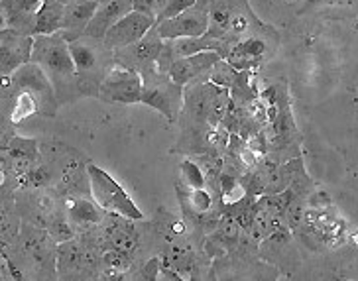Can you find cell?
Returning a JSON list of instances; mask_svg holds the SVG:
<instances>
[{
  "label": "cell",
  "instance_id": "1",
  "mask_svg": "<svg viewBox=\"0 0 358 281\" xmlns=\"http://www.w3.org/2000/svg\"><path fill=\"white\" fill-rule=\"evenodd\" d=\"M2 104L4 118H8L10 124H20L36 113L55 116L59 99L45 71L36 62H30L2 77Z\"/></svg>",
  "mask_w": 358,
  "mask_h": 281
},
{
  "label": "cell",
  "instance_id": "2",
  "mask_svg": "<svg viewBox=\"0 0 358 281\" xmlns=\"http://www.w3.org/2000/svg\"><path fill=\"white\" fill-rule=\"evenodd\" d=\"M207 36L222 40L231 50L232 43L250 36H280V34L254 14L248 0H209Z\"/></svg>",
  "mask_w": 358,
  "mask_h": 281
},
{
  "label": "cell",
  "instance_id": "3",
  "mask_svg": "<svg viewBox=\"0 0 358 281\" xmlns=\"http://www.w3.org/2000/svg\"><path fill=\"white\" fill-rule=\"evenodd\" d=\"M34 38L36 42H34L32 62L38 63L50 77L59 103L75 99V94L81 91H79L73 55L64 34L57 31L52 36H34Z\"/></svg>",
  "mask_w": 358,
  "mask_h": 281
},
{
  "label": "cell",
  "instance_id": "4",
  "mask_svg": "<svg viewBox=\"0 0 358 281\" xmlns=\"http://www.w3.org/2000/svg\"><path fill=\"white\" fill-rule=\"evenodd\" d=\"M266 116H268V154L272 161L278 164V157L287 156L294 159L297 154V126H295L292 104L287 96V85L282 83L270 85L260 93Z\"/></svg>",
  "mask_w": 358,
  "mask_h": 281
},
{
  "label": "cell",
  "instance_id": "5",
  "mask_svg": "<svg viewBox=\"0 0 358 281\" xmlns=\"http://www.w3.org/2000/svg\"><path fill=\"white\" fill-rule=\"evenodd\" d=\"M79 79V91L83 94H99L101 83L108 67L115 63V52L108 50L103 40L81 36L69 42Z\"/></svg>",
  "mask_w": 358,
  "mask_h": 281
},
{
  "label": "cell",
  "instance_id": "6",
  "mask_svg": "<svg viewBox=\"0 0 358 281\" xmlns=\"http://www.w3.org/2000/svg\"><path fill=\"white\" fill-rule=\"evenodd\" d=\"M144 79L142 89V103L156 108L158 113L168 118L169 122H176L183 113L185 103V89L181 85L173 83L168 73H162L158 65H150L140 71Z\"/></svg>",
  "mask_w": 358,
  "mask_h": 281
},
{
  "label": "cell",
  "instance_id": "7",
  "mask_svg": "<svg viewBox=\"0 0 358 281\" xmlns=\"http://www.w3.org/2000/svg\"><path fill=\"white\" fill-rule=\"evenodd\" d=\"M87 178L91 187V197L95 199L96 205L105 212H113L127 220H142L144 212L136 207V203L118 185L113 175H108L105 169H101L95 164L87 166Z\"/></svg>",
  "mask_w": 358,
  "mask_h": 281
},
{
  "label": "cell",
  "instance_id": "8",
  "mask_svg": "<svg viewBox=\"0 0 358 281\" xmlns=\"http://www.w3.org/2000/svg\"><path fill=\"white\" fill-rule=\"evenodd\" d=\"M142 89H144L142 73L115 62L108 67L105 79L101 83L99 96L108 103L136 104L142 103Z\"/></svg>",
  "mask_w": 358,
  "mask_h": 281
},
{
  "label": "cell",
  "instance_id": "9",
  "mask_svg": "<svg viewBox=\"0 0 358 281\" xmlns=\"http://www.w3.org/2000/svg\"><path fill=\"white\" fill-rule=\"evenodd\" d=\"M156 30L164 40L205 36L209 30V0H197L191 8L179 12L178 16L156 22Z\"/></svg>",
  "mask_w": 358,
  "mask_h": 281
},
{
  "label": "cell",
  "instance_id": "10",
  "mask_svg": "<svg viewBox=\"0 0 358 281\" xmlns=\"http://www.w3.org/2000/svg\"><path fill=\"white\" fill-rule=\"evenodd\" d=\"M280 36H250L241 42L232 43L227 53V62L236 71H256L260 65L268 62L275 52Z\"/></svg>",
  "mask_w": 358,
  "mask_h": 281
},
{
  "label": "cell",
  "instance_id": "11",
  "mask_svg": "<svg viewBox=\"0 0 358 281\" xmlns=\"http://www.w3.org/2000/svg\"><path fill=\"white\" fill-rule=\"evenodd\" d=\"M103 258L95 250L85 248L79 240H67L57 246V258H55V270L59 278H75L79 273L93 275L101 270Z\"/></svg>",
  "mask_w": 358,
  "mask_h": 281
},
{
  "label": "cell",
  "instance_id": "12",
  "mask_svg": "<svg viewBox=\"0 0 358 281\" xmlns=\"http://www.w3.org/2000/svg\"><path fill=\"white\" fill-rule=\"evenodd\" d=\"M154 26H156L154 16L132 10L128 12L127 16H122L110 30L106 31L103 42L108 50L118 52V50H124L128 45H134L136 42H140Z\"/></svg>",
  "mask_w": 358,
  "mask_h": 281
},
{
  "label": "cell",
  "instance_id": "13",
  "mask_svg": "<svg viewBox=\"0 0 358 281\" xmlns=\"http://www.w3.org/2000/svg\"><path fill=\"white\" fill-rule=\"evenodd\" d=\"M34 38L32 34H24L14 28H2L0 34V71L4 75H12L22 65L32 62L34 53Z\"/></svg>",
  "mask_w": 358,
  "mask_h": 281
},
{
  "label": "cell",
  "instance_id": "14",
  "mask_svg": "<svg viewBox=\"0 0 358 281\" xmlns=\"http://www.w3.org/2000/svg\"><path fill=\"white\" fill-rule=\"evenodd\" d=\"M221 53L217 52L193 53V55H187V57H179V59H176L173 65L169 67L168 75L173 83L181 85V87L185 89L187 85L195 83V81H201V79L207 81L209 71H211L213 67L221 62Z\"/></svg>",
  "mask_w": 358,
  "mask_h": 281
},
{
  "label": "cell",
  "instance_id": "15",
  "mask_svg": "<svg viewBox=\"0 0 358 281\" xmlns=\"http://www.w3.org/2000/svg\"><path fill=\"white\" fill-rule=\"evenodd\" d=\"M164 42L166 40L159 36L156 26H154L140 42H136L134 45H128L124 50L115 52V62L122 63L127 67H132L136 71H142V69H146V67H150V65H154V63L158 62L162 48H164Z\"/></svg>",
  "mask_w": 358,
  "mask_h": 281
},
{
  "label": "cell",
  "instance_id": "16",
  "mask_svg": "<svg viewBox=\"0 0 358 281\" xmlns=\"http://www.w3.org/2000/svg\"><path fill=\"white\" fill-rule=\"evenodd\" d=\"M99 2L101 0H71V2L65 4L62 34H64L67 42L85 36V31H87L89 24L95 16L96 8H99Z\"/></svg>",
  "mask_w": 358,
  "mask_h": 281
},
{
  "label": "cell",
  "instance_id": "17",
  "mask_svg": "<svg viewBox=\"0 0 358 281\" xmlns=\"http://www.w3.org/2000/svg\"><path fill=\"white\" fill-rule=\"evenodd\" d=\"M45 0H2V28H14L24 34H32L38 12L42 10Z\"/></svg>",
  "mask_w": 358,
  "mask_h": 281
},
{
  "label": "cell",
  "instance_id": "18",
  "mask_svg": "<svg viewBox=\"0 0 358 281\" xmlns=\"http://www.w3.org/2000/svg\"><path fill=\"white\" fill-rule=\"evenodd\" d=\"M132 10H134L132 0H101L93 20L89 24L87 31H85V36H91L95 40H103L106 31L110 30L122 16H127L128 12Z\"/></svg>",
  "mask_w": 358,
  "mask_h": 281
},
{
  "label": "cell",
  "instance_id": "19",
  "mask_svg": "<svg viewBox=\"0 0 358 281\" xmlns=\"http://www.w3.org/2000/svg\"><path fill=\"white\" fill-rule=\"evenodd\" d=\"M103 208L93 199H69L65 203V217L73 224L75 230H91L103 220Z\"/></svg>",
  "mask_w": 358,
  "mask_h": 281
},
{
  "label": "cell",
  "instance_id": "20",
  "mask_svg": "<svg viewBox=\"0 0 358 281\" xmlns=\"http://www.w3.org/2000/svg\"><path fill=\"white\" fill-rule=\"evenodd\" d=\"M64 12L65 4L57 2V0H45L42 10L38 12L32 36H52V34L62 31V26H64Z\"/></svg>",
  "mask_w": 358,
  "mask_h": 281
},
{
  "label": "cell",
  "instance_id": "21",
  "mask_svg": "<svg viewBox=\"0 0 358 281\" xmlns=\"http://www.w3.org/2000/svg\"><path fill=\"white\" fill-rule=\"evenodd\" d=\"M179 199H181V205H183V215L193 217V219H201V217L211 212L215 195H211L205 187H201L189 189L185 195H183V191H179Z\"/></svg>",
  "mask_w": 358,
  "mask_h": 281
},
{
  "label": "cell",
  "instance_id": "22",
  "mask_svg": "<svg viewBox=\"0 0 358 281\" xmlns=\"http://www.w3.org/2000/svg\"><path fill=\"white\" fill-rule=\"evenodd\" d=\"M2 159H26V161H38L40 159V147L34 138H22L12 136L10 140L2 146Z\"/></svg>",
  "mask_w": 358,
  "mask_h": 281
},
{
  "label": "cell",
  "instance_id": "23",
  "mask_svg": "<svg viewBox=\"0 0 358 281\" xmlns=\"http://www.w3.org/2000/svg\"><path fill=\"white\" fill-rule=\"evenodd\" d=\"M103 266L101 270H105L103 278H120L124 271L130 270V254L116 248H103L101 252Z\"/></svg>",
  "mask_w": 358,
  "mask_h": 281
},
{
  "label": "cell",
  "instance_id": "24",
  "mask_svg": "<svg viewBox=\"0 0 358 281\" xmlns=\"http://www.w3.org/2000/svg\"><path fill=\"white\" fill-rule=\"evenodd\" d=\"M105 248H116V250L132 254L138 248V236L134 234V230L128 226H115L106 234Z\"/></svg>",
  "mask_w": 358,
  "mask_h": 281
},
{
  "label": "cell",
  "instance_id": "25",
  "mask_svg": "<svg viewBox=\"0 0 358 281\" xmlns=\"http://www.w3.org/2000/svg\"><path fill=\"white\" fill-rule=\"evenodd\" d=\"M238 75H241V71H236L227 59H221V62L217 63L211 71H209L207 81H211V83L219 85L222 89H229V91H231L232 87H234V83L238 81Z\"/></svg>",
  "mask_w": 358,
  "mask_h": 281
},
{
  "label": "cell",
  "instance_id": "26",
  "mask_svg": "<svg viewBox=\"0 0 358 281\" xmlns=\"http://www.w3.org/2000/svg\"><path fill=\"white\" fill-rule=\"evenodd\" d=\"M179 173H181V181L185 183V187L187 189H201L207 185L205 171L201 169L199 164H195V161H191V159L181 161Z\"/></svg>",
  "mask_w": 358,
  "mask_h": 281
},
{
  "label": "cell",
  "instance_id": "27",
  "mask_svg": "<svg viewBox=\"0 0 358 281\" xmlns=\"http://www.w3.org/2000/svg\"><path fill=\"white\" fill-rule=\"evenodd\" d=\"M50 179H52V173H50V169H48V167L40 166V164H34L32 169L24 175L20 185H24V187H32V189H42L50 183Z\"/></svg>",
  "mask_w": 358,
  "mask_h": 281
},
{
  "label": "cell",
  "instance_id": "28",
  "mask_svg": "<svg viewBox=\"0 0 358 281\" xmlns=\"http://www.w3.org/2000/svg\"><path fill=\"white\" fill-rule=\"evenodd\" d=\"M169 0H132V6L134 10L144 12V14H150L158 20L162 16V12L166 10Z\"/></svg>",
  "mask_w": 358,
  "mask_h": 281
},
{
  "label": "cell",
  "instance_id": "29",
  "mask_svg": "<svg viewBox=\"0 0 358 281\" xmlns=\"http://www.w3.org/2000/svg\"><path fill=\"white\" fill-rule=\"evenodd\" d=\"M197 0H169L168 6H166V10L162 12V16H159L158 20H166V18H173V16H178L179 12L187 10V8H191L193 4H195Z\"/></svg>",
  "mask_w": 358,
  "mask_h": 281
},
{
  "label": "cell",
  "instance_id": "30",
  "mask_svg": "<svg viewBox=\"0 0 358 281\" xmlns=\"http://www.w3.org/2000/svg\"><path fill=\"white\" fill-rule=\"evenodd\" d=\"M159 270H162V260L159 258H152L146 261L144 270H142V278L148 281H154L159 278Z\"/></svg>",
  "mask_w": 358,
  "mask_h": 281
},
{
  "label": "cell",
  "instance_id": "31",
  "mask_svg": "<svg viewBox=\"0 0 358 281\" xmlns=\"http://www.w3.org/2000/svg\"><path fill=\"white\" fill-rule=\"evenodd\" d=\"M309 2H315V0H309Z\"/></svg>",
  "mask_w": 358,
  "mask_h": 281
}]
</instances>
